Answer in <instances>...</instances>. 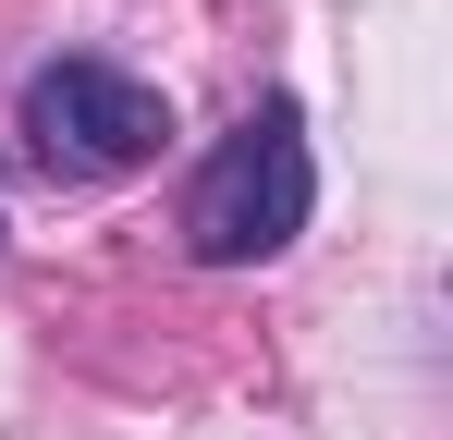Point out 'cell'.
Wrapping results in <instances>:
<instances>
[{
  "instance_id": "obj_2",
  "label": "cell",
  "mask_w": 453,
  "mask_h": 440,
  "mask_svg": "<svg viewBox=\"0 0 453 440\" xmlns=\"http://www.w3.org/2000/svg\"><path fill=\"white\" fill-rule=\"evenodd\" d=\"M159 135H172L159 86H135V73H111V62H50L25 86V147L62 184H111V171L159 159Z\"/></svg>"
},
{
  "instance_id": "obj_1",
  "label": "cell",
  "mask_w": 453,
  "mask_h": 440,
  "mask_svg": "<svg viewBox=\"0 0 453 440\" xmlns=\"http://www.w3.org/2000/svg\"><path fill=\"white\" fill-rule=\"evenodd\" d=\"M306 196H319L306 135H295V110L270 98V110H245V123L209 147V171H196V196H184V245H196L209 269H257V257H282L306 232Z\"/></svg>"
}]
</instances>
